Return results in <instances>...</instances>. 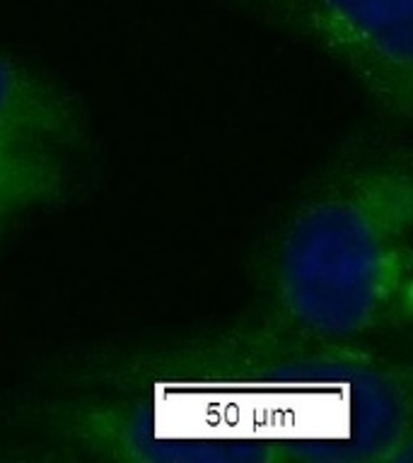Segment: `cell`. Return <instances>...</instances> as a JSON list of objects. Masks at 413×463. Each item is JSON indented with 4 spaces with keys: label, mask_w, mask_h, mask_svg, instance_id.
<instances>
[{
    "label": "cell",
    "mask_w": 413,
    "mask_h": 463,
    "mask_svg": "<svg viewBox=\"0 0 413 463\" xmlns=\"http://www.w3.org/2000/svg\"><path fill=\"white\" fill-rule=\"evenodd\" d=\"M413 181L406 157L341 174L283 224L268 256L281 328L355 343L411 317Z\"/></svg>",
    "instance_id": "6da1fadb"
},
{
    "label": "cell",
    "mask_w": 413,
    "mask_h": 463,
    "mask_svg": "<svg viewBox=\"0 0 413 463\" xmlns=\"http://www.w3.org/2000/svg\"><path fill=\"white\" fill-rule=\"evenodd\" d=\"M341 63L387 111L411 114L413 0H235Z\"/></svg>",
    "instance_id": "7a4b0ae2"
},
{
    "label": "cell",
    "mask_w": 413,
    "mask_h": 463,
    "mask_svg": "<svg viewBox=\"0 0 413 463\" xmlns=\"http://www.w3.org/2000/svg\"><path fill=\"white\" fill-rule=\"evenodd\" d=\"M85 114L56 80L0 49V140L72 147L85 140Z\"/></svg>",
    "instance_id": "3957f363"
},
{
    "label": "cell",
    "mask_w": 413,
    "mask_h": 463,
    "mask_svg": "<svg viewBox=\"0 0 413 463\" xmlns=\"http://www.w3.org/2000/svg\"><path fill=\"white\" fill-rule=\"evenodd\" d=\"M68 188V169L58 150L0 140V227L10 217L58 201Z\"/></svg>",
    "instance_id": "277c9868"
}]
</instances>
